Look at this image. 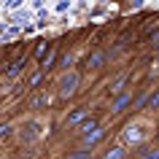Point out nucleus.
I'll return each mask as SVG.
<instances>
[{
	"label": "nucleus",
	"mask_w": 159,
	"mask_h": 159,
	"mask_svg": "<svg viewBox=\"0 0 159 159\" xmlns=\"http://www.w3.org/2000/svg\"><path fill=\"white\" fill-rule=\"evenodd\" d=\"M151 138V121H146V119L135 116L132 121H127L124 127H121V143H124L127 148L132 146V148H138V146H143V143Z\"/></svg>",
	"instance_id": "f257e3e1"
},
{
	"label": "nucleus",
	"mask_w": 159,
	"mask_h": 159,
	"mask_svg": "<svg viewBox=\"0 0 159 159\" xmlns=\"http://www.w3.org/2000/svg\"><path fill=\"white\" fill-rule=\"evenodd\" d=\"M78 84H81V73L78 70H62V73L57 75V81H54V92H57V97H62V100H70L75 92H78Z\"/></svg>",
	"instance_id": "f03ea898"
},
{
	"label": "nucleus",
	"mask_w": 159,
	"mask_h": 159,
	"mask_svg": "<svg viewBox=\"0 0 159 159\" xmlns=\"http://www.w3.org/2000/svg\"><path fill=\"white\" fill-rule=\"evenodd\" d=\"M43 127H46L43 119L30 116V119L22 121V127L16 129V135H19V140H22V143H33V140H41L43 135H46V132H43Z\"/></svg>",
	"instance_id": "7ed1b4c3"
},
{
	"label": "nucleus",
	"mask_w": 159,
	"mask_h": 159,
	"mask_svg": "<svg viewBox=\"0 0 159 159\" xmlns=\"http://www.w3.org/2000/svg\"><path fill=\"white\" fill-rule=\"evenodd\" d=\"M86 119H89V108H86V105H75V108L65 116V129H78Z\"/></svg>",
	"instance_id": "20e7f679"
},
{
	"label": "nucleus",
	"mask_w": 159,
	"mask_h": 159,
	"mask_svg": "<svg viewBox=\"0 0 159 159\" xmlns=\"http://www.w3.org/2000/svg\"><path fill=\"white\" fill-rule=\"evenodd\" d=\"M51 100H54V94L49 92V89H38V92H33V97L27 100V108L30 111H43V108H49Z\"/></svg>",
	"instance_id": "39448f33"
},
{
	"label": "nucleus",
	"mask_w": 159,
	"mask_h": 159,
	"mask_svg": "<svg viewBox=\"0 0 159 159\" xmlns=\"http://www.w3.org/2000/svg\"><path fill=\"white\" fill-rule=\"evenodd\" d=\"M132 100H135V94L129 92V89H124V92H121V94H116V97L111 100L108 111H111V113H121V111H124L127 105H132Z\"/></svg>",
	"instance_id": "423d86ee"
},
{
	"label": "nucleus",
	"mask_w": 159,
	"mask_h": 159,
	"mask_svg": "<svg viewBox=\"0 0 159 159\" xmlns=\"http://www.w3.org/2000/svg\"><path fill=\"white\" fill-rule=\"evenodd\" d=\"M105 62H108V51H105V49H94L92 54L86 57L84 65H86V70H100Z\"/></svg>",
	"instance_id": "0eeeda50"
},
{
	"label": "nucleus",
	"mask_w": 159,
	"mask_h": 159,
	"mask_svg": "<svg viewBox=\"0 0 159 159\" xmlns=\"http://www.w3.org/2000/svg\"><path fill=\"white\" fill-rule=\"evenodd\" d=\"M100 159H129V154H127L124 143H113V146H108V148L100 154Z\"/></svg>",
	"instance_id": "6e6552de"
},
{
	"label": "nucleus",
	"mask_w": 159,
	"mask_h": 159,
	"mask_svg": "<svg viewBox=\"0 0 159 159\" xmlns=\"http://www.w3.org/2000/svg\"><path fill=\"white\" fill-rule=\"evenodd\" d=\"M127 81H129V70H121V73H119L116 78L108 84V92L113 94V97H116V94H121V92H124V86H127Z\"/></svg>",
	"instance_id": "1a4fd4ad"
},
{
	"label": "nucleus",
	"mask_w": 159,
	"mask_h": 159,
	"mask_svg": "<svg viewBox=\"0 0 159 159\" xmlns=\"http://www.w3.org/2000/svg\"><path fill=\"white\" fill-rule=\"evenodd\" d=\"M105 138V127H97L92 135H86V138H81V148H86V151H94V146Z\"/></svg>",
	"instance_id": "9d476101"
},
{
	"label": "nucleus",
	"mask_w": 159,
	"mask_h": 159,
	"mask_svg": "<svg viewBox=\"0 0 159 159\" xmlns=\"http://www.w3.org/2000/svg\"><path fill=\"white\" fill-rule=\"evenodd\" d=\"M27 57H16V59H11V62H6V67H3V73L8 75V78H14V75L22 73V67H25Z\"/></svg>",
	"instance_id": "9b49d317"
},
{
	"label": "nucleus",
	"mask_w": 159,
	"mask_h": 159,
	"mask_svg": "<svg viewBox=\"0 0 159 159\" xmlns=\"http://www.w3.org/2000/svg\"><path fill=\"white\" fill-rule=\"evenodd\" d=\"M57 54H59V46L57 43H51V49H49V54L43 57V62H41V70L46 73L49 67H54V62H57Z\"/></svg>",
	"instance_id": "f8f14e48"
},
{
	"label": "nucleus",
	"mask_w": 159,
	"mask_h": 159,
	"mask_svg": "<svg viewBox=\"0 0 159 159\" xmlns=\"http://www.w3.org/2000/svg\"><path fill=\"white\" fill-rule=\"evenodd\" d=\"M97 127H100V124H97V119H92V116H89V119L84 121V124L75 129V132H78V138H86V135H92L94 129H97Z\"/></svg>",
	"instance_id": "ddd939ff"
},
{
	"label": "nucleus",
	"mask_w": 159,
	"mask_h": 159,
	"mask_svg": "<svg viewBox=\"0 0 159 159\" xmlns=\"http://www.w3.org/2000/svg\"><path fill=\"white\" fill-rule=\"evenodd\" d=\"M43 75H46V73H43V70H41V67H38V70H35V73L33 75H30V78H27V89H35V92H38V86H41V81H43Z\"/></svg>",
	"instance_id": "4468645a"
},
{
	"label": "nucleus",
	"mask_w": 159,
	"mask_h": 159,
	"mask_svg": "<svg viewBox=\"0 0 159 159\" xmlns=\"http://www.w3.org/2000/svg\"><path fill=\"white\" fill-rule=\"evenodd\" d=\"M73 62H75V51H65V54H62V59H59L62 70H73Z\"/></svg>",
	"instance_id": "2eb2a0df"
},
{
	"label": "nucleus",
	"mask_w": 159,
	"mask_h": 159,
	"mask_svg": "<svg viewBox=\"0 0 159 159\" xmlns=\"http://www.w3.org/2000/svg\"><path fill=\"white\" fill-rule=\"evenodd\" d=\"M49 49H51L49 41H38V46H35V59H41V62H43V57L49 54Z\"/></svg>",
	"instance_id": "dca6fc26"
},
{
	"label": "nucleus",
	"mask_w": 159,
	"mask_h": 159,
	"mask_svg": "<svg viewBox=\"0 0 159 159\" xmlns=\"http://www.w3.org/2000/svg\"><path fill=\"white\" fill-rule=\"evenodd\" d=\"M65 159H92V151H86V148H81V146H78V148H75L73 154H67Z\"/></svg>",
	"instance_id": "f3484780"
},
{
	"label": "nucleus",
	"mask_w": 159,
	"mask_h": 159,
	"mask_svg": "<svg viewBox=\"0 0 159 159\" xmlns=\"http://www.w3.org/2000/svg\"><path fill=\"white\" fill-rule=\"evenodd\" d=\"M148 111H157L159 108V86H154L151 89V97H148V105H146Z\"/></svg>",
	"instance_id": "a211bd4d"
},
{
	"label": "nucleus",
	"mask_w": 159,
	"mask_h": 159,
	"mask_svg": "<svg viewBox=\"0 0 159 159\" xmlns=\"http://www.w3.org/2000/svg\"><path fill=\"white\" fill-rule=\"evenodd\" d=\"M138 159H159V146H154V148H143Z\"/></svg>",
	"instance_id": "6ab92c4d"
},
{
	"label": "nucleus",
	"mask_w": 159,
	"mask_h": 159,
	"mask_svg": "<svg viewBox=\"0 0 159 159\" xmlns=\"http://www.w3.org/2000/svg\"><path fill=\"white\" fill-rule=\"evenodd\" d=\"M11 132H14V127H11L8 121H0V140H6Z\"/></svg>",
	"instance_id": "aec40b11"
},
{
	"label": "nucleus",
	"mask_w": 159,
	"mask_h": 159,
	"mask_svg": "<svg viewBox=\"0 0 159 159\" xmlns=\"http://www.w3.org/2000/svg\"><path fill=\"white\" fill-rule=\"evenodd\" d=\"M157 146H159V132H157Z\"/></svg>",
	"instance_id": "412c9836"
},
{
	"label": "nucleus",
	"mask_w": 159,
	"mask_h": 159,
	"mask_svg": "<svg viewBox=\"0 0 159 159\" xmlns=\"http://www.w3.org/2000/svg\"><path fill=\"white\" fill-rule=\"evenodd\" d=\"M25 159H33V157H25Z\"/></svg>",
	"instance_id": "4be33fe9"
}]
</instances>
